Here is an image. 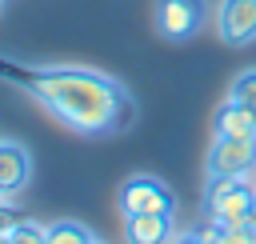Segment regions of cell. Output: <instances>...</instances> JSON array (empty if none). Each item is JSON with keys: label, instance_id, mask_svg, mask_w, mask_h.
I'll list each match as a JSON object with an SVG mask.
<instances>
[{"label": "cell", "instance_id": "obj_1", "mask_svg": "<svg viewBox=\"0 0 256 244\" xmlns=\"http://www.w3.org/2000/svg\"><path fill=\"white\" fill-rule=\"evenodd\" d=\"M0 76H8L16 88H24L32 100H40L48 112H56L68 128H76L84 136L120 132L132 120V96L96 68L0 60Z\"/></svg>", "mask_w": 256, "mask_h": 244}, {"label": "cell", "instance_id": "obj_2", "mask_svg": "<svg viewBox=\"0 0 256 244\" xmlns=\"http://www.w3.org/2000/svg\"><path fill=\"white\" fill-rule=\"evenodd\" d=\"M156 16V32L164 40H192L200 28H204V16H208V4L204 0H156L152 8Z\"/></svg>", "mask_w": 256, "mask_h": 244}, {"label": "cell", "instance_id": "obj_3", "mask_svg": "<svg viewBox=\"0 0 256 244\" xmlns=\"http://www.w3.org/2000/svg\"><path fill=\"white\" fill-rule=\"evenodd\" d=\"M256 164V136H216L208 152V176H244Z\"/></svg>", "mask_w": 256, "mask_h": 244}, {"label": "cell", "instance_id": "obj_4", "mask_svg": "<svg viewBox=\"0 0 256 244\" xmlns=\"http://www.w3.org/2000/svg\"><path fill=\"white\" fill-rule=\"evenodd\" d=\"M120 212H172V192L156 176H128L120 188Z\"/></svg>", "mask_w": 256, "mask_h": 244}, {"label": "cell", "instance_id": "obj_5", "mask_svg": "<svg viewBox=\"0 0 256 244\" xmlns=\"http://www.w3.org/2000/svg\"><path fill=\"white\" fill-rule=\"evenodd\" d=\"M216 32L224 44H248L256 40V0H220L216 8Z\"/></svg>", "mask_w": 256, "mask_h": 244}, {"label": "cell", "instance_id": "obj_6", "mask_svg": "<svg viewBox=\"0 0 256 244\" xmlns=\"http://www.w3.org/2000/svg\"><path fill=\"white\" fill-rule=\"evenodd\" d=\"M28 180H32V152L20 140L0 136V196L24 192Z\"/></svg>", "mask_w": 256, "mask_h": 244}, {"label": "cell", "instance_id": "obj_7", "mask_svg": "<svg viewBox=\"0 0 256 244\" xmlns=\"http://www.w3.org/2000/svg\"><path fill=\"white\" fill-rule=\"evenodd\" d=\"M172 236V212H132L124 216L128 244H164Z\"/></svg>", "mask_w": 256, "mask_h": 244}, {"label": "cell", "instance_id": "obj_8", "mask_svg": "<svg viewBox=\"0 0 256 244\" xmlns=\"http://www.w3.org/2000/svg\"><path fill=\"white\" fill-rule=\"evenodd\" d=\"M208 220H216L220 228H248L252 224V192L240 184L228 196H220L216 204H208Z\"/></svg>", "mask_w": 256, "mask_h": 244}, {"label": "cell", "instance_id": "obj_9", "mask_svg": "<svg viewBox=\"0 0 256 244\" xmlns=\"http://www.w3.org/2000/svg\"><path fill=\"white\" fill-rule=\"evenodd\" d=\"M212 128H216V136H256V116L244 104H236L232 96H224L220 108H216Z\"/></svg>", "mask_w": 256, "mask_h": 244}, {"label": "cell", "instance_id": "obj_10", "mask_svg": "<svg viewBox=\"0 0 256 244\" xmlns=\"http://www.w3.org/2000/svg\"><path fill=\"white\" fill-rule=\"evenodd\" d=\"M48 244H96V236L80 220H56L48 224Z\"/></svg>", "mask_w": 256, "mask_h": 244}, {"label": "cell", "instance_id": "obj_11", "mask_svg": "<svg viewBox=\"0 0 256 244\" xmlns=\"http://www.w3.org/2000/svg\"><path fill=\"white\" fill-rule=\"evenodd\" d=\"M228 96L236 100V104H244L252 116H256V68H244L236 80H232V88H228Z\"/></svg>", "mask_w": 256, "mask_h": 244}, {"label": "cell", "instance_id": "obj_12", "mask_svg": "<svg viewBox=\"0 0 256 244\" xmlns=\"http://www.w3.org/2000/svg\"><path fill=\"white\" fill-rule=\"evenodd\" d=\"M8 244H48V228L36 220H16V228L8 232Z\"/></svg>", "mask_w": 256, "mask_h": 244}, {"label": "cell", "instance_id": "obj_13", "mask_svg": "<svg viewBox=\"0 0 256 244\" xmlns=\"http://www.w3.org/2000/svg\"><path fill=\"white\" fill-rule=\"evenodd\" d=\"M220 244H256V228H252V224H248V228H224Z\"/></svg>", "mask_w": 256, "mask_h": 244}, {"label": "cell", "instance_id": "obj_14", "mask_svg": "<svg viewBox=\"0 0 256 244\" xmlns=\"http://www.w3.org/2000/svg\"><path fill=\"white\" fill-rule=\"evenodd\" d=\"M220 236H224V228H220L216 220H208V224L196 232V244H220Z\"/></svg>", "mask_w": 256, "mask_h": 244}, {"label": "cell", "instance_id": "obj_15", "mask_svg": "<svg viewBox=\"0 0 256 244\" xmlns=\"http://www.w3.org/2000/svg\"><path fill=\"white\" fill-rule=\"evenodd\" d=\"M12 228H16V212H12L8 200H4V204H0V236H8Z\"/></svg>", "mask_w": 256, "mask_h": 244}, {"label": "cell", "instance_id": "obj_16", "mask_svg": "<svg viewBox=\"0 0 256 244\" xmlns=\"http://www.w3.org/2000/svg\"><path fill=\"white\" fill-rule=\"evenodd\" d=\"M236 180H240V184H244L248 192H256V164H252V168H248L244 176H236Z\"/></svg>", "mask_w": 256, "mask_h": 244}, {"label": "cell", "instance_id": "obj_17", "mask_svg": "<svg viewBox=\"0 0 256 244\" xmlns=\"http://www.w3.org/2000/svg\"><path fill=\"white\" fill-rule=\"evenodd\" d=\"M176 244H196V232H192V236H180Z\"/></svg>", "mask_w": 256, "mask_h": 244}, {"label": "cell", "instance_id": "obj_18", "mask_svg": "<svg viewBox=\"0 0 256 244\" xmlns=\"http://www.w3.org/2000/svg\"><path fill=\"white\" fill-rule=\"evenodd\" d=\"M252 228H256V192H252Z\"/></svg>", "mask_w": 256, "mask_h": 244}, {"label": "cell", "instance_id": "obj_19", "mask_svg": "<svg viewBox=\"0 0 256 244\" xmlns=\"http://www.w3.org/2000/svg\"><path fill=\"white\" fill-rule=\"evenodd\" d=\"M0 244H8V236H0Z\"/></svg>", "mask_w": 256, "mask_h": 244}, {"label": "cell", "instance_id": "obj_20", "mask_svg": "<svg viewBox=\"0 0 256 244\" xmlns=\"http://www.w3.org/2000/svg\"><path fill=\"white\" fill-rule=\"evenodd\" d=\"M0 8H4V0H0Z\"/></svg>", "mask_w": 256, "mask_h": 244}, {"label": "cell", "instance_id": "obj_21", "mask_svg": "<svg viewBox=\"0 0 256 244\" xmlns=\"http://www.w3.org/2000/svg\"><path fill=\"white\" fill-rule=\"evenodd\" d=\"M96 244H100V240H96Z\"/></svg>", "mask_w": 256, "mask_h": 244}]
</instances>
